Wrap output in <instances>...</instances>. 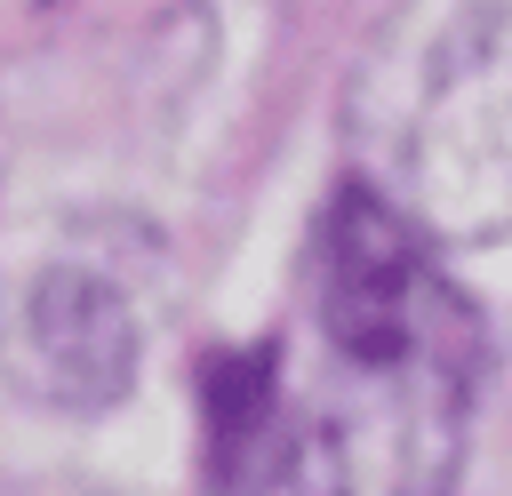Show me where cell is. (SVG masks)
Listing matches in <instances>:
<instances>
[{
  "mask_svg": "<svg viewBox=\"0 0 512 496\" xmlns=\"http://www.w3.org/2000/svg\"><path fill=\"white\" fill-rule=\"evenodd\" d=\"M480 376V312L368 184L312 232L304 320L264 392V496H448Z\"/></svg>",
  "mask_w": 512,
  "mask_h": 496,
  "instance_id": "cell-1",
  "label": "cell"
},
{
  "mask_svg": "<svg viewBox=\"0 0 512 496\" xmlns=\"http://www.w3.org/2000/svg\"><path fill=\"white\" fill-rule=\"evenodd\" d=\"M136 360H144V320H136V288L112 256L56 248L8 280L0 368L24 400L64 408V416H96L136 384Z\"/></svg>",
  "mask_w": 512,
  "mask_h": 496,
  "instance_id": "cell-3",
  "label": "cell"
},
{
  "mask_svg": "<svg viewBox=\"0 0 512 496\" xmlns=\"http://www.w3.org/2000/svg\"><path fill=\"white\" fill-rule=\"evenodd\" d=\"M384 192L424 240L512 232V0H456L408 64L392 104Z\"/></svg>",
  "mask_w": 512,
  "mask_h": 496,
  "instance_id": "cell-2",
  "label": "cell"
}]
</instances>
